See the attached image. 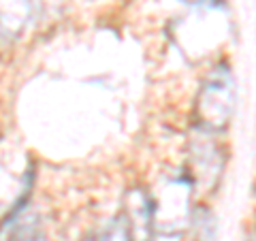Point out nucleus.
Returning a JSON list of instances; mask_svg holds the SVG:
<instances>
[{
  "label": "nucleus",
  "mask_w": 256,
  "mask_h": 241,
  "mask_svg": "<svg viewBox=\"0 0 256 241\" xmlns=\"http://www.w3.org/2000/svg\"><path fill=\"white\" fill-rule=\"evenodd\" d=\"M190 196L192 186L186 180H166L150 194L152 203V226L164 235H178L190 222Z\"/></svg>",
  "instance_id": "f03ea898"
},
{
  "label": "nucleus",
  "mask_w": 256,
  "mask_h": 241,
  "mask_svg": "<svg viewBox=\"0 0 256 241\" xmlns=\"http://www.w3.org/2000/svg\"><path fill=\"white\" fill-rule=\"evenodd\" d=\"M100 241H130V237H128V230L124 226V220H118L114 226H111L105 235L100 237Z\"/></svg>",
  "instance_id": "423d86ee"
},
{
  "label": "nucleus",
  "mask_w": 256,
  "mask_h": 241,
  "mask_svg": "<svg viewBox=\"0 0 256 241\" xmlns=\"http://www.w3.org/2000/svg\"><path fill=\"white\" fill-rule=\"evenodd\" d=\"M30 20V0H0V41L18 38Z\"/></svg>",
  "instance_id": "39448f33"
},
{
  "label": "nucleus",
  "mask_w": 256,
  "mask_h": 241,
  "mask_svg": "<svg viewBox=\"0 0 256 241\" xmlns=\"http://www.w3.org/2000/svg\"><path fill=\"white\" fill-rule=\"evenodd\" d=\"M235 111V79L228 66L214 68L196 96V118L207 130L226 128Z\"/></svg>",
  "instance_id": "f257e3e1"
},
{
  "label": "nucleus",
  "mask_w": 256,
  "mask_h": 241,
  "mask_svg": "<svg viewBox=\"0 0 256 241\" xmlns=\"http://www.w3.org/2000/svg\"><path fill=\"white\" fill-rule=\"evenodd\" d=\"M22 241H43V239H22Z\"/></svg>",
  "instance_id": "6e6552de"
},
{
  "label": "nucleus",
  "mask_w": 256,
  "mask_h": 241,
  "mask_svg": "<svg viewBox=\"0 0 256 241\" xmlns=\"http://www.w3.org/2000/svg\"><path fill=\"white\" fill-rule=\"evenodd\" d=\"M124 226L128 230L130 241H148L150 239L154 226H152V203H150L148 192L134 188L126 194Z\"/></svg>",
  "instance_id": "20e7f679"
},
{
  "label": "nucleus",
  "mask_w": 256,
  "mask_h": 241,
  "mask_svg": "<svg viewBox=\"0 0 256 241\" xmlns=\"http://www.w3.org/2000/svg\"><path fill=\"white\" fill-rule=\"evenodd\" d=\"M222 154L212 139H194L190 146V173L194 184L205 190H212L222 173Z\"/></svg>",
  "instance_id": "7ed1b4c3"
},
{
  "label": "nucleus",
  "mask_w": 256,
  "mask_h": 241,
  "mask_svg": "<svg viewBox=\"0 0 256 241\" xmlns=\"http://www.w3.org/2000/svg\"><path fill=\"white\" fill-rule=\"evenodd\" d=\"M186 2H192V4H201V2H205V0H186Z\"/></svg>",
  "instance_id": "0eeeda50"
}]
</instances>
